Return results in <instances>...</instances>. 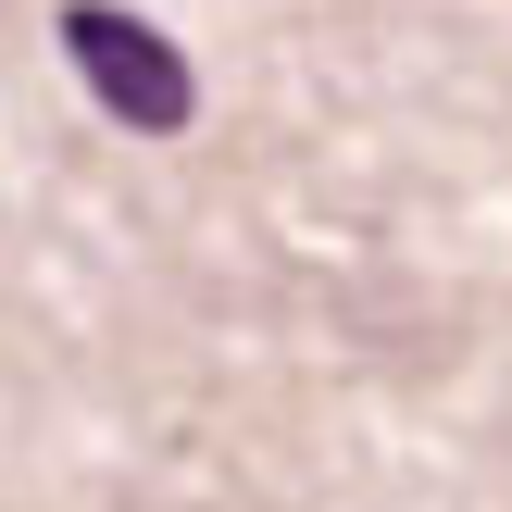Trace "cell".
I'll list each match as a JSON object with an SVG mask.
<instances>
[{"instance_id":"cell-1","label":"cell","mask_w":512,"mask_h":512,"mask_svg":"<svg viewBox=\"0 0 512 512\" xmlns=\"http://www.w3.org/2000/svg\"><path fill=\"white\" fill-rule=\"evenodd\" d=\"M63 50L88 63V88H100V113H125V125H188V63H175V38H150V25H125V13H100V0H75L63 13Z\"/></svg>"}]
</instances>
